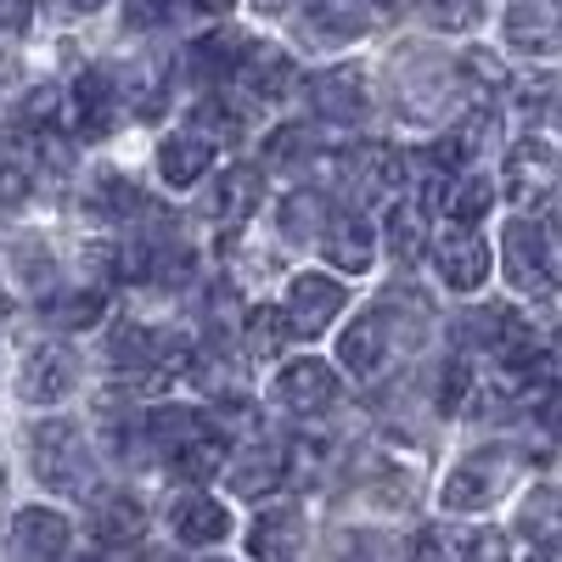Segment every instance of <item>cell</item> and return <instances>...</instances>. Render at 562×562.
Returning <instances> with one entry per match:
<instances>
[{
    "mask_svg": "<svg viewBox=\"0 0 562 562\" xmlns=\"http://www.w3.org/2000/svg\"><path fill=\"white\" fill-rule=\"evenodd\" d=\"M169 529H175V540H186V546H220V540L231 535V506L198 490V495H186V501L175 506Z\"/></svg>",
    "mask_w": 562,
    "mask_h": 562,
    "instance_id": "obj_21",
    "label": "cell"
},
{
    "mask_svg": "<svg viewBox=\"0 0 562 562\" xmlns=\"http://www.w3.org/2000/svg\"><path fill=\"white\" fill-rule=\"evenodd\" d=\"M434 270L450 293H479L490 281V243L479 237V225H450L434 237Z\"/></svg>",
    "mask_w": 562,
    "mask_h": 562,
    "instance_id": "obj_7",
    "label": "cell"
},
{
    "mask_svg": "<svg viewBox=\"0 0 562 562\" xmlns=\"http://www.w3.org/2000/svg\"><path fill=\"white\" fill-rule=\"evenodd\" d=\"M506 192L512 203H518L524 214L546 209L551 192H557V153H551V140H518L506 158Z\"/></svg>",
    "mask_w": 562,
    "mask_h": 562,
    "instance_id": "obj_12",
    "label": "cell"
},
{
    "mask_svg": "<svg viewBox=\"0 0 562 562\" xmlns=\"http://www.w3.org/2000/svg\"><path fill=\"white\" fill-rule=\"evenodd\" d=\"M209 428V416L203 411H192V405H158L153 416H147V439L169 456L175 445H186L192 434H203Z\"/></svg>",
    "mask_w": 562,
    "mask_h": 562,
    "instance_id": "obj_29",
    "label": "cell"
},
{
    "mask_svg": "<svg viewBox=\"0 0 562 562\" xmlns=\"http://www.w3.org/2000/svg\"><path fill=\"white\" fill-rule=\"evenodd\" d=\"M338 394H344L338 371L326 366V360H315V355L288 360V366L276 371V383H270V400L288 411V416H321V411L338 405Z\"/></svg>",
    "mask_w": 562,
    "mask_h": 562,
    "instance_id": "obj_5",
    "label": "cell"
},
{
    "mask_svg": "<svg viewBox=\"0 0 562 562\" xmlns=\"http://www.w3.org/2000/svg\"><path fill=\"white\" fill-rule=\"evenodd\" d=\"M349 310V293H344V281L338 276H326V270H299L288 281V304H281V315H288L293 326V338H321V333H333V321Z\"/></svg>",
    "mask_w": 562,
    "mask_h": 562,
    "instance_id": "obj_4",
    "label": "cell"
},
{
    "mask_svg": "<svg viewBox=\"0 0 562 562\" xmlns=\"http://www.w3.org/2000/svg\"><path fill=\"white\" fill-rule=\"evenodd\" d=\"M119 113H124L119 79L102 74V68L97 74H79V85L68 90V124H74V135L79 140H102V135H113Z\"/></svg>",
    "mask_w": 562,
    "mask_h": 562,
    "instance_id": "obj_9",
    "label": "cell"
},
{
    "mask_svg": "<svg viewBox=\"0 0 562 562\" xmlns=\"http://www.w3.org/2000/svg\"><path fill=\"white\" fill-rule=\"evenodd\" d=\"M186 7H192V12H209V18H220V12L237 7V0H186Z\"/></svg>",
    "mask_w": 562,
    "mask_h": 562,
    "instance_id": "obj_41",
    "label": "cell"
},
{
    "mask_svg": "<svg viewBox=\"0 0 562 562\" xmlns=\"http://www.w3.org/2000/svg\"><path fill=\"white\" fill-rule=\"evenodd\" d=\"M310 113L338 124V130H355L366 113H371V97H366V74L360 68H333V74H315L310 79Z\"/></svg>",
    "mask_w": 562,
    "mask_h": 562,
    "instance_id": "obj_15",
    "label": "cell"
},
{
    "mask_svg": "<svg viewBox=\"0 0 562 562\" xmlns=\"http://www.w3.org/2000/svg\"><path fill=\"white\" fill-rule=\"evenodd\" d=\"M411 562H445V546H439L434 535H422V540L411 546Z\"/></svg>",
    "mask_w": 562,
    "mask_h": 562,
    "instance_id": "obj_40",
    "label": "cell"
},
{
    "mask_svg": "<svg viewBox=\"0 0 562 562\" xmlns=\"http://www.w3.org/2000/svg\"><path fill=\"white\" fill-rule=\"evenodd\" d=\"M490 135H495V113H473V119H461L445 140H434V164L445 169H473L479 153L490 147Z\"/></svg>",
    "mask_w": 562,
    "mask_h": 562,
    "instance_id": "obj_24",
    "label": "cell"
},
{
    "mask_svg": "<svg viewBox=\"0 0 562 562\" xmlns=\"http://www.w3.org/2000/svg\"><path fill=\"white\" fill-rule=\"evenodd\" d=\"M108 315V293L102 288H79V293H63L52 304V321L68 326V333H85V326H97Z\"/></svg>",
    "mask_w": 562,
    "mask_h": 562,
    "instance_id": "obj_31",
    "label": "cell"
},
{
    "mask_svg": "<svg viewBox=\"0 0 562 562\" xmlns=\"http://www.w3.org/2000/svg\"><path fill=\"white\" fill-rule=\"evenodd\" d=\"M501 276L518 299H551V237L535 214H518L501 237Z\"/></svg>",
    "mask_w": 562,
    "mask_h": 562,
    "instance_id": "obj_3",
    "label": "cell"
},
{
    "mask_svg": "<svg viewBox=\"0 0 562 562\" xmlns=\"http://www.w3.org/2000/svg\"><path fill=\"white\" fill-rule=\"evenodd\" d=\"M405 349V333H400V315H394V299L389 304H371L366 315H355L338 338V360L349 378H383V366Z\"/></svg>",
    "mask_w": 562,
    "mask_h": 562,
    "instance_id": "obj_2",
    "label": "cell"
},
{
    "mask_svg": "<svg viewBox=\"0 0 562 562\" xmlns=\"http://www.w3.org/2000/svg\"><path fill=\"white\" fill-rule=\"evenodd\" d=\"M29 23V0H0V29H23Z\"/></svg>",
    "mask_w": 562,
    "mask_h": 562,
    "instance_id": "obj_39",
    "label": "cell"
},
{
    "mask_svg": "<svg viewBox=\"0 0 562 562\" xmlns=\"http://www.w3.org/2000/svg\"><path fill=\"white\" fill-rule=\"evenodd\" d=\"M529 562H557V557H551V551H535V557H529Z\"/></svg>",
    "mask_w": 562,
    "mask_h": 562,
    "instance_id": "obj_43",
    "label": "cell"
},
{
    "mask_svg": "<svg viewBox=\"0 0 562 562\" xmlns=\"http://www.w3.org/2000/svg\"><path fill=\"white\" fill-rule=\"evenodd\" d=\"M299 12L321 40H360L383 23V0H299Z\"/></svg>",
    "mask_w": 562,
    "mask_h": 562,
    "instance_id": "obj_18",
    "label": "cell"
},
{
    "mask_svg": "<svg viewBox=\"0 0 562 562\" xmlns=\"http://www.w3.org/2000/svg\"><path fill=\"white\" fill-rule=\"evenodd\" d=\"M97 501V540L102 546H135L140 535H147V506H140L135 495H90Z\"/></svg>",
    "mask_w": 562,
    "mask_h": 562,
    "instance_id": "obj_23",
    "label": "cell"
},
{
    "mask_svg": "<svg viewBox=\"0 0 562 562\" xmlns=\"http://www.w3.org/2000/svg\"><path fill=\"white\" fill-rule=\"evenodd\" d=\"M461 562H512V540L501 529H473L461 540Z\"/></svg>",
    "mask_w": 562,
    "mask_h": 562,
    "instance_id": "obj_36",
    "label": "cell"
},
{
    "mask_svg": "<svg viewBox=\"0 0 562 562\" xmlns=\"http://www.w3.org/2000/svg\"><path fill=\"white\" fill-rule=\"evenodd\" d=\"M29 461H34V479L45 490L79 495V501L97 495V456H90V445L74 422H40L29 434Z\"/></svg>",
    "mask_w": 562,
    "mask_h": 562,
    "instance_id": "obj_1",
    "label": "cell"
},
{
    "mask_svg": "<svg viewBox=\"0 0 562 562\" xmlns=\"http://www.w3.org/2000/svg\"><path fill=\"white\" fill-rule=\"evenodd\" d=\"M326 220V198L321 192H299L288 198V209H281V237H315V225Z\"/></svg>",
    "mask_w": 562,
    "mask_h": 562,
    "instance_id": "obj_32",
    "label": "cell"
},
{
    "mask_svg": "<svg viewBox=\"0 0 562 562\" xmlns=\"http://www.w3.org/2000/svg\"><path fill=\"white\" fill-rule=\"evenodd\" d=\"M479 0H422V18L434 29H473L479 23Z\"/></svg>",
    "mask_w": 562,
    "mask_h": 562,
    "instance_id": "obj_33",
    "label": "cell"
},
{
    "mask_svg": "<svg viewBox=\"0 0 562 562\" xmlns=\"http://www.w3.org/2000/svg\"><path fill=\"white\" fill-rule=\"evenodd\" d=\"M158 333H147L140 321H119L113 333H108V366L113 371H130V378L147 383L153 378V366H158Z\"/></svg>",
    "mask_w": 562,
    "mask_h": 562,
    "instance_id": "obj_22",
    "label": "cell"
},
{
    "mask_svg": "<svg viewBox=\"0 0 562 562\" xmlns=\"http://www.w3.org/2000/svg\"><path fill=\"white\" fill-rule=\"evenodd\" d=\"M243 344H248V360H281V349L293 344V326L276 304H259L243 315Z\"/></svg>",
    "mask_w": 562,
    "mask_h": 562,
    "instance_id": "obj_28",
    "label": "cell"
},
{
    "mask_svg": "<svg viewBox=\"0 0 562 562\" xmlns=\"http://www.w3.org/2000/svg\"><path fill=\"white\" fill-rule=\"evenodd\" d=\"M74 383H79L74 349H63V344H34V349L23 355V371H18V394H23V400L57 405V400H68Z\"/></svg>",
    "mask_w": 562,
    "mask_h": 562,
    "instance_id": "obj_17",
    "label": "cell"
},
{
    "mask_svg": "<svg viewBox=\"0 0 562 562\" xmlns=\"http://www.w3.org/2000/svg\"><path fill=\"white\" fill-rule=\"evenodd\" d=\"M220 467H225V439H220L214 428H203V434H192L186 445L169 450V473L186 479V484H209Z\"/></svg>",
    "mask_w": 562,
    "mask_h": 562,
    "instance_id": "obj_26",
    "label": "cell"
},
{
    "mask_svg": "<svg viewBox=\"0 0 562 562\" xmlns=\"http://www.w3.org/2000/svg\"><path fill=\"white\" fill-rule=\"evenodd\" d=\"M214 135L209 130H169L158 140V180L169 186V192H192L198 180H209L214 169Z\"/></svg>",
    "mask_w": 562,
    "mask_h": 562,
    "instance_id": "obj_13",
    "label": "cell"
},
{
    "mask_svg": "<svg viewBox=\"0 0 562 562\" xmlns=\"http://www.w3.org/2000/svg\"><path fill=\"white\" fill-rule=\"evenodd\" d=\"M265 203V175L248 169V164H231L209 180V192H203V220L209 225H248Z\"/></svg>",
    "mask_w": 562,
    "mask_h": 562,
    "instance_id": "obj_11",
    "label": "cell"
},
{
    "mask_svg": "<svg viewBox=\"0 0 562 562\" xmlns=\"http://www.w3.org/2000/svg\"><path fill=\"white\" fill-rule=\"evenodd\" d=\"M68 546H74V529H68L63 512H52V506H23L12 518V529H7L12 562H63Z\"/></svg>",
    "mask_w": 562,
    "mask_h": 562,
    "instance_id": "obj_8",
    "label": "cell"
},
{
    "mask_svg": "<svg viewBox=\"0 0 562 562\" xmlns=\"http://www.w3.org/2000/svg\"><path fill=\"white\" fill-rule=\"evenodd\" d=\"M321 259L349 270V276L371 270V259H378V225H371L366 214H355V209H326V220H321Z\"/></svg>",
    "mask_w": 562,
    "mask_h": 562,
    "instance_id": "obj_10",
    "label": "cell"
},
{
    "mask_svg": "<svg viewBox=\"0 0 562 562\" xmlns=\"http://www.w3.org/2000/svg\"><path fill=\"white\" fill-rule=\"evenodd\" d=\"M506 40H512V52L546 63V57L557 52V40H562L557 0H518V7L506 12Z\"/></svg>",
    "mask_w": 562,
    "mask_h": 562,
    "instance_id": "obj_20",
    "label": "cell"
},
{
    "mask_svg": "<svg viewBox=\"0 0 562 562\" xmlns=\"http://www.w3.org/2000/svg\"><path fill=\"white\" fill-rule=\"evenodd\" d=\"M304 551V518L293 506H265L248 524V557L254 562H299Z\"/></svg>",
    "mask_w": 562,
    "mask_h": 562,
    "instance_id": "obj_19",
    "label": "cell"
},
{
    "mask_svg": "<svg viewBox=\"0 0 562 562\" xmlns=\"http://www.w3.org/2000/svg\"><path fill=\"white\" fill-rule=\"evenodd\" d=\"M225 85L243 90L248 102H276V97H288V90H293V57L281 52V45H270V40H243Z\"/></svg>",
    "mask_w": 562,
    "mask_h": 562,
    "instance_id": "obj_6",
    "label": "cell"
},
{
    "mask_svg": "<svg viewBox=\"0 0 562 562\" xmlns=\"http://www.w3.org/2000/svg\"><path fill=\"white\" fill-rule=\"evenodd\" d=\"M445 220L450 225H479L490 209H495V180L473 175V169H456V180L445 186Z\"/></svg>",
    "mask_w": 562,
    "mask_h": 562,
    "instance_id": "obj_25",
    "label": "cell"
},
{
    "mask_svg": "<svg viewBox=\"0 0 562 562\" xmlns=\"http://www.w3.org/2000/svg\"><path fill=\"white\" fill-rule=\"evenodd\" d=\"M135 209H140V192H135V186H130L119 169L90 180V214H97V220H108V225H124Z\"/></svg>",
    "mask_w": 562,
    "mask_h": 562,
    "instance_id": "obj_30",
    "label": "cell"
},
{
    "mask_svg": "<svg viewBox=\"0 0 562 562\" xmlns=\"http://www.w3.org/2000/svg\"><path fill=\"white\" fill-rule=\"evenodd\" d=\"M467 400H473V360H450L445 366V389H439V411L456 416Z\"/></svg>",
    "mask_w": 562,
    "mask_h": 562,
    "instance_id": "obj_35",
    "label": "cell"
},
{
    "mask_svg": "<svg viewBox=\"0 0 562 562\" xmlns=\"http://www.w3.org/2000/svg\"><path fill=\"white\" fill-rule=\"evenodd\" d=\"M518 535L535 540V551H551L557 557V540H562V501L557 490H529V501L518 506Z\"/></svg>",
    "mask_w": 562,
    "mask_h": 562,
    "instance_id": "obj_27",
    "label": "cell"
},
{
    "mask_svg": "<svg viewBox=\"0 0 562 562\" xmlns=\"http://www.w3.org/2000/svg\"><path fill=\"white\" fill-rule=\"evenodd\" d=\"M23 198H29V180H23V169L0 164V214H12Z\"/></svg>",
    "mask_w": 562,
    "mask_h": 562,
    "instance_id": "obj_38",
    "label": "cell"
},
{
    "mask_svg": "<svg viewBox=\"0 0 562 562\" xmlns=\"http://www.w3.org/2000/svg\"><path fill=\"white\" fill-rule=\"evenodd\" d=\"M220 473H225L231 495H243V501H265V495H276L281 484H288V450L270 445V439L243 445L237 456H225Z\"/></svg>",
    "mask_w": 562,
    "mask_h": 562,
    "instance_id": "obj_14",
    "label": "cell"
},
{
    "mask_svg": "<svg viewBox=\"0 0 562 562\" xmlns=\"http://www.w3.org/2000/svg\"><path fill=\"white\" fill-rule=\"evenodd\" d=\"M506 479H512V461L506 456H473V461H461L456 473L445 479V512H484V506H495L501 501V490H506Z\"/></svg>",
    "mask_w": 562,
    "mask_h": 562,
    "instance_id": "obj_16",
    "label": "cell"
},
{
    "mask_svg": "<svg viewBox=\"0 0 562 562\" xmlns=\"http://www.w3.org/2000/svg\"><path fill=\"white\" fill-rule=\"evenodd\" d=\"M7 315H12V293H7V288H0V321H7Z\"/></svg>",
    "mask_w": 562,
    "mask_h": 562,
    "instance_id": "obj_42",
    "label": "cell"
},
{
    "mask_svg": "<svg viewBox=\"0 0 562 562\" xmlns=\"http://www.w3.org/2000/svg\"><path fill=\"white\" fill-rule=\"evenodd\" d=\"M265 158H270V164H288V169H293V164L310 169L315 147H310V135H304V130H276V135H270V147H265Z\"/></svg>",
    "mask_w": 562,
    "mask_h": 562,
    "instance_id": "obj_34",
    "label": "cell"
},
{
    "mask_svg": "<svg viewBox=\"0 0 562 562\" xmlns=\"http://www.w3.org/2000/svg\"><path fill=\"white\" fill-rule=\"evenodd\" d=\"M169 12H175V0H124L130 29H158V23H169Z\"/></svg>",
    "mask_w": 562,
    "mask_h": 562,
    "instance_id": "obj_37",
    "label": "cell"
}]
</instances>
